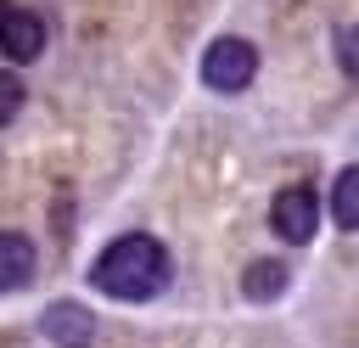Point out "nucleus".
<instances>
[{"label":"nucleus","instance_id":"nucleus-2","mask_svg":"<svg viewBox=\"0 0 359 348\" xmlns=\"http://www.w3.org/2000/svg\"><path fill=\"white\" fill-rule=\"evenodd\" d=\"M252 73H258V51H252L247 39H236V34H224V39H213V45L202 51V84L219 90V95L247 90Z\"/></svg>","mask_w":359,"mask_h":348},{"label":"nucleus","instance_id":"nucleus-8","mask_svg":"<svg viewBox=\"0 0 359 348\" xmlns=\"http://www.w3.org/2000/svg\"><path fill=\"white\" fill-rule=\"evenodd\" d=\"M331 208H337V225H342V230L359 225V168H342V174H337V202H331Z\"/></svg>","mask_w":359,"mask_h":348},{"label":"nucleus","instance_id":"nucleus-9","mask_svg":"<svg viewBox=\"0 0 359 348\" xmlns=\"http://www.w3.org/2000/svg\"><path fill=\"white\" fill-rule=\"evenodd\" d=\"M17 107H22V79L0 73V123H11V118H17Z\"/></svg>","mask_w":359,"mask_h":348},{"label":"nucleus","instance_id":"nucleus-3","mask_svg":"<svg viewBox=\"0 0 359 348\" xmlns=\"http://www.w3.org/2000/svg\"><path fill=\"white\" fill-rule=\"evenodd\" d=\"M269 219H275L280 241H309V236H314V225H320V196H314L309 185H286V191L275 196Z\"/></svg>","mask_w":359,"mask_h":348},{"label":"nucleus","instance_id":"nucleus-7","mask_svg":"<svg viewBox=\"0 0 359 348\" xmlns=\"http://www.w3.org/2000/svg\"><path fill=\"white\" fill-rule=\"evenodd\" d=\"M241 292H247L252 303H269V297H280V292H286V264H280V258H258V264L241 275Z\"/></svg>","mask_w":359,"mask_h":348},{"label":"nucleus","instance_id":"nucleus-6","mask_svg":"<svg viewBox=\"0 0 359 348\" xmlns=\"http://www.w3.org/2000/svg\"><path fill=\"white\" fill-rule=\"evenodd\" d=\"M34 275V241L17 230H0V292H17Z\"/></svg>","mask_w":359,"mask_h":348},{"label":"nucleus","instance_id":"nucleus-1","mask_svg":"<svg viewBox=\"0 0 359 348\" xmlns=\"http://www.w3.org/2000/svg\"><path fill=\"white\" fill-rule=\"evenodd\" d=\"M90 281H95V292H107L118 303H146L168 281V253H163L157 236H140V230L135 236H118L90 264Z\"/></svg>","mask_w":359,"mask_h":348},{"label":"nucleus","instance_id":"nucleus-5","mask_svg":"<svg viewBox=\"0 0 359 348\" xmlns=\"http://www.w3.org/2000/svg\"><path fill=\"white\" fill-rule=\"evenodd\" d=\"M39 326H45V337L56 348H90V337H95V320H90L84 303H50Z\"/></svg>","mask_w":359,"mask_h":348},{"label":"nucleus","instance_id":"nucleus-4","mask_svg":"<svg viewBox=\"0 0 359 348\" xmlns=\"http://www.w3.org/2000/svg\"><path fill=\"white\" fill-rule=\"evenodd\" d=\"M0 51L11 62H34L45 51V17L28 6H0Z\"/></svg>","mask_w":359,"mask_h":348}]
</instances>
